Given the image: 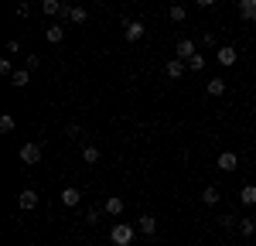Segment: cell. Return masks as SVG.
Segmentation results:
<instances>
[{"label":"cell","mask_w":256,"mask_h":246,"mask_svg":"<svg viewBox=\"0 0 256 246\" xmlns=\"http://www.w3.org/2000/svg\"><path fill=\"white\" fill-rule=\"evenodd\" d=\"M137 232H140V229H134V226L116 222L113 229H110V243H113V246H130L134 240H137Z\"/></svg>","instance_id":"1"},{"label":"cell","mask_w":256,"mask_h":246,"mask_svg":"<svg viewBox=\"0 0 256 246\" xmlns=\"http://www.w3.org/2000/svg\"><path fill=\"white\" fill-rule=\"evenodd\" d=\"M58 18L72 20V24H86V20H89V10L79 7V4H62V14H58Z\"/></svg>","instance_id":"2"},{"label":"cell","mask_w":256,"mask_h":246,"mask_svg":"<svg viewBox=\"0 0 256 246\" xmlns=\"http://www.w3.org/2000/svg\"><path fill=\"white\" fill-rule=\"evenodd\" d=\"M123 34H126V41H140L144 34H147V28H144V20L123 18Z\"/></svg>","instance_id":"3"},{"label":"cell","mask_w":256,"mask_h":246,"mask_svg":"<svg viewBox=\"0 0 256 246\" xmlns=\"http://www.w3.org/2000/svg\"><path fill=\"white\" fill-rule=\"evenodd\" d=\"M20 164H28V168L41 164V147L38 144H24V147H20Z\"/></svg>","instance_id":"4"},{"label":"cell","mask_w":256,"mask_h":246,"mask_svg":"<svg viewBox=\"0 0 256 246\" xmlns=\"http://www.w3.org/2000/svg\"><path fill=\"white\" fill-rule=\"evenodd\" d=\"M18 205H20V212H31V208H38V192L34 188H24L18 195Z\"/></svg>","instance_id":"5"},{"label":"cell","mask_w":256,"mask_h":246,"mask_svg":"<svg viewBox=\"0 0 256 246\" xmlns=\"http://www.w3.org/2000/svg\"><path fill=\"white\" fill-rule=\"evenodd\" d=\"M195 55H198V52H195V41L184 38V41H178V44H174V58L188 62V58H195Z\"/></svg>","instance_id":"6"},{"label":"cell","mask_w":256,"mask_h":246,"mask_svg":"<svg viewBox=\"0 0 256 246\" xmlns=\"http://www.w3.org/2000/svg\"><path fill=\"white\" fill-rule=\"evenodd\" d=\"M216 58H218V65H226V68H229V65H236V62H239V52L232 48V44H222Z\"/></svg>","instance_id":"7"},{"label":"cell","mask_w":256,"mask_h":246,"mask_svg":"<svg viewBox=\"0 0 256 246\" xmlns=\"http://www.w3.org/2000/svg\"><path fill=\"white\" fill-rule=\"evenodd\" d=\"M236 168H239L236 150H222V154H218V171H236Z\"/></svg>","instance_id":"8"},{"label":"cell","mask_w":256,"mask_h":246,"mask_svg":"<svg viewBox=\"0 0 256 246\" xmlns=\"http://www.w3.org/2000/svg\"><path fill=\"white\" fill-rule=\"evenodd\" d=\"M164 72H168V79H181V76L188 72V62H181V58H171L168 65H164Z\"/></svg>","instance_id":"9"},{"label":"cell","mask_w":256,"mask_h":246,"mask_svg":"<svg viewBox=\"0 0 256 246\" xmlns=\"http://www.w3.org/2000/svg\"><path fill=\"white\" fill-rule=\"evenodd\" d=\"M137 229H140V232H144V236H158V219L144 212V216H140V219H137Z\"/></svg>","instance_id":"10"},{"label":"cell","mask_w":256,"mask_h":246,"mask_svg":"<svg viewBox=\"0 0 256 246\" xmlns=\"http://www.w3.org/2000/svg\"><path fill=\"white\" fill-rule=\"evenodd\" d=\"M102 208H106L110 216H123V208H126V202H123L120 195H110V198L102 202Z\"/></svg>","instance_id":"11"},{"label":"cell","mask_w":256,"mask_h":246,"mask_svg":"<svg viewBox=\"0 0 256 246\" xmlns=\"http://www.w3.org/2000/svg\"><path fill=\"white\" fill-rule=\"evenodd\" d=\"M79 202H82V192H79V188H65V192H62V205L76 208Z\"/></svg>","instance_id":"12"},{"label":"cell","mask_w":256,"mask_h":246,"mask_svg":"<svg viewBox=\"0 0 256 246\" xmlns=\"http://www.w3.org/2000/svg\"><path fill=\"white\" fill-rule=\"evenodd\" d=\"M44 38H48V44H62V38H65L62 24H48V28H44Z\"/></svg>","instance_id":"13"},{"label":"cell","mask_w":256,"mask_h":246,"mask_svg":"<svg viewBox=\"0 0 256 246\" xmlns=\"http://www.w3.org/2000/svg\"><path fill=\"white\" fill-rule=\"evenodd\" d=\"M239 202L242 205H256V184H242V188H239Z\"/></svg>","instance_id":"14"},{"label":"cell","mask_w":256,"mask_h":246,"mask_svg":"<svg viewBox=\"0 0 256 246\" xmlns=\"http://www.w3.org/2000/svg\"><path fill=\"white\" fill-rule=\"evenodd\" d=\"M239 14L242 20H256V0H239Z\"/></svg>","instance_id":"15"},{"label":"cell","mask_w":256,"mask_h":246,"mask_svg":"<svg viewBox=\"0 0 256 246\" xmlns=\"http://www.w3.org/2000/svg\"><path fill=\"white\" fill-rule=\"evenodd\" d=\"M205 92H208V96H226V79H208V86H205Z\"/></svg>","instance_id":"16"},{"label":"cell","mask_w":256,"mask_h":246,"mask_svg":"<svg viewBox=\"0 0 256 246\" xmlns=\"http://www.w3.org/2000/svg\"><path fill=\"white\" fill-rule=\"evenodd\" d=\"M82 161H86V164H96L99 161V147H96V144H82Z\"/></svg>","instance_id":"17"},{"label":"cell","mask_w":256,"mask_h":246,"mask_svg":"<svg viewBox=\"0 0 256 246\" xmlns=\"http://www.w3.org/2000/svg\"><path fill=\"white\" fill-rule=\"evenodd\" d=\"M10 82H14V86H18V89H24V86H28V82H31V68H18V72H14V76H10Z\"/></svg>","instance_id":"18"},{"label":"cell","mask_w":256,"mask_h":246,"mask_svg":"<svg viewBox=\"0 0 256 246\" xmlns=\"http://www.w3.org/2000/svg\"><path fill=\"white\" fill-rule=\"evenodd\" d=\"M236 229H239V236H246V240H250V236L256 232V219H239Z\"/></svg>","instance_id":"19"},{"label":"cell","mask_w":256,"mask_h":246,"mask_svg":"<svg viewBox=\"0 0 256 246\" xmlns=\"http://www.w3.org/2000/svg\"><path fill=\"white\" fill-rule=\"evenodd\" d=\"M202 202H205V205H218V188H212V184H208V188L202 192Z\"/></svg>","instance_id":"20"},{"label":"cell","mask_w":256,"mask_h":246,"mask_svg":"<svg viewBox=\"0 0 256 246\" xmlns=\"http://www.w3.org/2000/svg\"><path fill=\"white\" fill-rule=\"evenodd\" d=\"M168 18L174 20V24H181V20H184V7H181V4H171V7H168Z\"/></svg>","instance_id":"21"},{"label":"cell","mask_w":256,"mask_h":246,"mask_svg":"<svg viewBox=\"0 0 256 246\" xmlns=\"http://www.w3.org/2000/svg\"><path fill=\"white\" fill-rule=\"evenodd\" d=\"M102 212H106V208H99V205H92V208L86 212V222H89V226H96L99 219H102Z\"/></svg>","instance_id":"22"},{"label":"cell","mask_w":256,"mask_h":246,"mask_svg":"<svg viewBox=\"0 0 256 246\" xmlns=\"http://www.w3.org/2000/svg\"><path fill=\"white\" fill-rule=\"evenodd\" d=\"M14 126H18V123H14V116H10V113H4V116H0V134H10Z\"/></svg>","instance_id":"23"},{"label":"cell","mask_w":256,"mask_h":246,"mask_svg":"<svg viewBox=\"0 0 256 246\" xmlns=\"http://www.w3.org/2000/svg\"><path fill=\"white\" fill-rule=\"evenodd\" d=\"M41 10H44V14H62V0H44Z\"/></svg>","instance_id":"24"},{"label":"cell","mask_w":256,"mask_h":246,"mask_svg":"<svg viewBox=\"0 0 256 246\" xmlns=\"http://www.w3.org/2000/svg\"><path fill=\"white\" fill-rule=\"evenodd\" d=\"M205 68V55H195V58H188V72H202Z\"/></svg>","instance_id":"25"},{"label":"cell","mask_w":256,"mask_h":246,"mask_svg":"<svg viewBox=\"0 0 256 246\" xmlns=\"http://www.w3.org/2000/svg\"><path fill=\"white\" fill-rule=\"evenodd\" d=\"M14 72H18V68L10 65V55H4V58H0V76H14Z\"/></svg>","instance_id":"26"},{"label":"cell","mask_w":256,"mask_h":246,"mask_svg":"<svg viewBox=\"0 0 256 246\" xmlns=\"http://www.w3.org/2000/svg\"><path fill=\"white\" fill-rule=\"evenodd\" d=\"M65 134H68V137H82V126H79V123H68Z\"/></svg>","instance_id":"27"},{"label":"cell","mask_w":256,"mask_h":246,"mask_svg":"<svg viewBox=\"0 0 256 246\" xmlns=\"http://www.w3.org/2000/svg\"><path fill=\"white\" fill-rule=\"evenodd\" d=\"M218 226H222V229H236V219H232V216H222Z\"/></svg>","instance_id":"28"},{"label":"cell","mask_w":256,"mask_h":246,"mask_svg":"<svg viewBox=\"0 0 256 246\" xmlns=\"http://www.w3.org/2000/svg\"><path fill=\"white\" fill-rule=\"evenodd\" d=\"M14 14H18V18H28L31 10H28V4H24V0H18V10H14Z\"/></svg>","instance_id":"29"},{"label":"cell","mask_w":256,"mask_h":246,"mask_svg":"<svg viewBox=\"0 0 256 246\" xmlns=\"http://www.w3.org/2000/svg\"><path fill=\"white\" fill-rule=\"evenodd\" d=\"M24 65H28V68H38V65H41V55H28V62H24Z\"/></svg>","instance_id":"30"},{"label":"cell","mask_w":256,"mask_h":246,"mask_svg":"<svg viewBox=\"0 0 256 246\" xmlns=\"http://www.w3.org/2000/svg\"><path fill=\"white\" fill-rule=\"evenodd\" d=\"M20 52V41H7V55H18Z\"/></svg>","instance_id":"31"},{"label":"cell","mask_w":256,"mask_h":246,"mask_svg":"<svg viewBox=\"0 0 256 246\" xmlns=\"http://www.w3.org/2000/svg\"><path fill=\"white\" fill-rule=\"evenodd\" d=\"M195 4H198V7H216L218 0H195Z\"/></svg>","instance_id":"32"}]
</instances>
